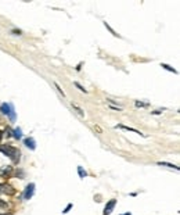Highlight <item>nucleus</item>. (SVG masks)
I'll return each mask as SVG.
<instances>
[{
  "mask_svg": "<svg viewBox=\"0 0 180 215\" xmlns=\"http://www.w3.org/2000/svg\"><path fill=\"white\" fill-rule=\"evenodd\" d=\"M104 25H105V27H107V29H109V32H111V33H112V35H114V36H118V33H117V32H115V31H114V29H112V28H111V27H109V25H108V24H107V22H105V24H104Z\"/></svg>",
  "mask_w": 180,
  "mask_h": 215,
  "instance_id": "14",
  "label": "nucleus"
},
{
  "mask_svg": "<svg viewBox=\"0 0 180 215\" xmlns=\"http://www.w3.org/2000/svg\"><path fill=\"white\" fill-rule=\"evenodd\" d=\"M78 174H79L81 179H83V178H86V176H87V172H86V171H83V168H82V167H78Z\"/></svg>",
  "mask_w": 180,
  "mask_h": 215,
  "instance_id": "11",
  "label": "nucleus"
},
{
  "mask_svg": "<svg viewBox=\"0 0 180 215\" xmlns=\"http://www.w3.org/2000/svg\"><path fill=\"white\" fill-rule=\"evenodd\" d=\"M118 128H122V129H125V131H129V132H135L137 133V135H140V136H143V137H147L144 133H141L140 131H137V129L135 128H130V126H125V125H118Z\"/></svg>",
  "mask_w": 180,
  "mask_h": 215,
  "instance_id": "6",
  "label": "nucleus"
},
{
  "mask_svg": "<svg viewBox=\"0 0 180 215\" xmlns=\"http://www.w3.org/2000/svg\"><path fill=\"white\" fill-rule=\"evenodd\" d=\"M13 136L15 137V139H18V140H19V139H21V137H22V131H21V128H15L13 131Z\"/></svg>",
  "mask_w": 180,
  "mask_h": 215,
  "instance_id": "8",
  "label": "nucleus"
},
{
  "mask_svg": "<svg viewBox=\"0 0 180 215\" xmlns=\"http://www.w3.org/2000/svg\"><path fill=\"white\" fill-rule=\"evenodd\" d=\"M158 165H161V167H168V168H175V170L179 171V167H177V165L169 164V162H162V161H159V162H158Z\"/></svg>",
  "mask_w": 180,
  "mask_h": 215,
  "instance_id": "9",
  "label": "nucleus"
},
{
  "mask_svg": "<svg viewBox=\"0 0 180 215\" xmlns=\"http://www.w3.org/2000/svg\"><path fill=\"white\" fill-rule=\"evenodd\" d=\"M54 85H55V87H57V89H58V92H60V93H61V95H63V96H65V93H64V92H63V89H61V87H60V85H58V83L55 82V83H54Z\"/></svg>",
  "mask_w": 180,
  "mask_h": 215,
  "instance_id": "18",
  "label": "nucleus"
},
{
  "mask_svg": "<svg viewBox=\"0 0 180 215\" xmlns=\"http://www.w3.org/2000/svg\"><path fill=\"white\" fill-rule=\"evenodd\" d=\"M122 215H132L130 212H125V214H122Z\"/></svg>",
  "mask_w": 180,
  "mask_h": 215,
  "instance_id": "23",
  "label": "nucleus"
},
{
  "mask_svg": "<svg viewBox=\"0 0 180 215\" xmlns=\"http://www.w3.org/2000/svg\"><path fill=\"white\" fill-rule=\"evenodd\" d=\"M24 144L29 149V150H35L36 149V142L33 137H27L25 140H24Z\"/></svg>",
  "mask_w": 180,
  "mask_h": 215,
  "instance_id": "5",
  "label": "nucleus"
},
{
  "mask_svg": "<svg viewBox=\"0 0 180 215\" xmlns=\"http://www.w3.org/2000/svg\"><path fill=\"white\" fill-rule=\"evenodd\" d=\"M0 215H13V214H7V212H4V214H0Z\"/></svg>",
  "mask_w": 180,
  "mask_h": 215,
  "instance_id": "24",
  "label": "nucleus"
},
{
  "mask_svg": "<svg viewBox=\"0 0 180 215\" xmlns=\"http://www.w3.org/2000/svg\"><path fill=\"white\" fill-rule=\"evenodd\" d=\"M1 137H3V132L0 131V140H1Z\"/></svg>",
  "mask_w": 180,
  "mask_h": 215,
  "instance_id": "22",
  "label": "nucleus"
},
{
  "mask_svg": "<svg viewBox=\"0 0 180 215\" xmlns=\"http://www.w3.org/2000/svg\"><path fill=\"white\" fill-rule=\"evenodd\" d=\"M17 176H18L19 179H24V176H25V175H24V171H21V170L17 171Z\"/></svg>",
  "mask_w": 180,
  "mask_h": 215,
  "instance_id": "16",
  "label": "nucleus"
},
{
  "mask_svg": "<svg viewBox=\"0 0 180 215\" xmlns=\"http://www.w3.org/2000/svg\"><path fill=\"white\" fill-rule=\"evenodd\" d=\"M13 33H14V35H21V33H22V32H21L19 29H14V31H13Z\"/></svg>",
  "mask_w": 180,
  "mask_h": 215,
  "instance_id": "21",
  "label": "nucleus"
},
{
  "mask_svg": "<svg viewBox=\"0 0 180 215\" xmlns=\"http://www.w3.org/2000/svg\"><path fill=\"white\" fill-rule=\"evenodd\" d=\"M0 153H3L6 157H9L13 162H18L19 156H21L19 150L15 149L14 146H10V144H0Z\"/></svg>",
  "mask_w": 180,
  "mask_h": 215,
  "instance_id": "1",
  "label": "nucleus"
},
{
  "mask_svg": "<svg viewBox=\"0 0 180 215\" xmlns=\"http://www.w3.org/2000/svg\"><path fill=\"white\" fill-rule=\"evenodd\" d=\"M0 111L4 115H9V118L13 122L15 121V110H14V105L11 103H3V104L0 105Z\"/></svg>",
  "mask_w": 180,
  "mask_h": 215,
  "instance_id": "2",
  "label": "nucleus"
},
{
  "mask_svg": "<svg viewBox=\"0 0 180 215\" xmlns=\"http://www.w3.org/2000/svg\"><path fill=\"white\" fill-rule=\"evenodd\" d=\"M161 67L163 69H166V71H169V72H173V74H177V71H176L173 67H171V65H168V64H161Z\"/></svg>",
  "mask_w": 180,
  "mask_h": 215,
  "instance_id": "10",
  "label": "nucleus"
},
{
  "mask_svg": "<svg viewBox=\"0 0 180 215\" xmlns=\"http://www.w3.org/2000/svg\"><path fill=\"white\" fill-rule=\"evenodd\" d=\"M72 208V204H68L67 207H65V210L63 211V214H68V212H69V210H71Z\"/></svg>",
  "mask_w": 180,
  "mask_h": 215,
  "instance_id": "17",
  "label": "nucleus"
},
{
  "mask_svg": "<svg viewBox=\"0 0 180 215\" xmlns=\"http://www.w3.org/2000/svg\"><path fill=\"white\" fill-rule=\"evenodd\" d=\"M135 104H136V107H145L147 105V104H144V103H140V101H136Z\"/></svg>",
  "mask_w": 180,
  "mask_h": 215,
  "instance_id": "19",
  "label": "nucleus"
},
{
  "mask_svg": "<svg viewBox=\"0 0 180 215\" xmlns=\"http://www.w3.org/2000/svg\"><path fill=\"white\" fill-rule=\"evenodd\" d=\"M75 86H76V87H78V89H79V90H81V92H83V93H87V90H86L85 87L82 86V85H81V83H79V82H75Z\"/></svg>",
  "mask_w": 180,
  "mask_h": 215,
  "instance_id": "13",
  "label": "nucleus"
},
{
  "mask_svg": "<svg viewBox=\"0 0 180 215\" xmlns=\"http://www.w3.org/2000/svg\"><path fill=\"white\" fill-rule=\"evenodd\" d=\"M7 203L6 201H3V200H0V210H6V208H7Z\"/></svg>",
  "mask_w": 180,
  "mask_h": 215,
  "instance_id": "15",
  "label": "nucleus"
},
{
  "mask_svg": "<svg viewBox=\"0 0 180 215\" xmlns=\"http://www.w3.org/2000/svg\"><path fill=\"white\" fill-rule=\"evenodd\" d=\"M15 193V189L13 188V186H10V185H6L4 189H3V194H9V196H11V194H14Z\"/></svg>",
  "mask_w": 180,
  "mask_h": 215,
  "instance_id": "7",
  "label": "nucleus"
},
{
  "mask_svg": "<svg viewBox=\"0 0 180 215\" xmlns=\"http://www.w3.org/2000/svg\"><path fill=\"white\" fill-rule=\"evenodd\" d=\"M72 107H73V108H75V110H76L78 113H79V114L82 115V117H85V113H83V110H82V108H79V107H78L76 104H73V103H72Z\"/></svg>",
  "mask_w": 180,
  "mask_h": 215,
  "instance_id": "12",
  "label": "nucleus"
},
{
  "mask_svg": "<svg viewBox=\"0 0 180 215\" xmlns=\"http://www.w3.org/2000/svg\"><path fill=\"white\" fill-rule=\"evenodd\" d=\"M115 206H117V200L115 198H112V200H109V201L107 203V206H105V208H104V215H109L111 212H112V210L115 208Z\"/></svg>",
  "mask_w": 180,
  "mask_h": 215,
  "instance_id": "4",
  "label": "nucleus"
},
{
  "mask_svg": "<svg viewBox=\"0 0 180 215\" xmlns=\"http://www.w3.org/2000/svg\"><path fill=\"white\" fill-rule=\"evenodd\" d=\"M4 186H6V183H0V194L3 193V189H4Z\"/></svg>",
  "mask_w": 180,
  "mask_h": 215,
  "instance_id": "20",
  "label": "nucleus"
},
{
  "mask_svg": "<svg viewBox=\"0 0 180 215\" xmlns=\"http://www.w3.org/2000/svg\"><path fill=\"white\" fill-rule=\"evenodd\" d=\"M33 193H35V183H29L22 193V198L24 200H31L33 197Z\"/></svg>",
  "mask_w": 180,
  "mask_h": 215,
  "instance_id": "3",
  "label": "nucleus"
}]
</instances>
